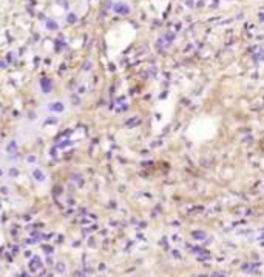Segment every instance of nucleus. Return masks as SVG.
<instances>
[{
    "mask_svg": "<svg viewBox=\"0 0 264 277\" xmlns=\"http://www.w3.org/2000/svg\"><path fill=\"white\" fill-rule=\"evenodd\" d=\"M114 11H116L117 14H128V13H130V8L125 6L124 3H117L116 6H114Z\"/></svg>",
    "mask_w": 264,
    "mask_h": 277,
    "instance_id": "nucleus-1",
    "label": "nucleus"
},
{
    "mask_svg": "<svg viewBox=\"0 0 264 277\" xmlns=\"http://www.w3.org/2000/svg\"><path fill=\"white\" fill-rule=\"evenodd\" d=\"M48 28H50V29H56L57 23H54V22H48Z\"/></svg>",
    "mask_w": 264,
    "mask_h": 277,
    "instance_id": "nucleus-2",
    "label": "nucleus"
},
{
    "mask_svg": "<svg viewBox=\"0 0 264 277\" xmlns=\"http://www.w3.org/2000/svg\"><path fill=\"white\" fill-rule=\"evenodd\" d=\"M74 20H76V17H74V14H70V17H68V22H71V23H73Z\"/></svg>",
    "mask_w": 264,
    "mask_h": 277,
    "instance_id": "nucleus-3",
    "label": "nucleus"
}]
</instances>
